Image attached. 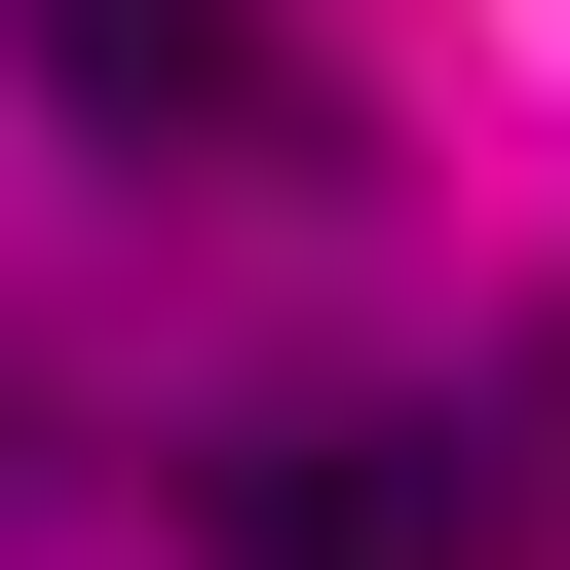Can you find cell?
<instances>
[{
    "mask_svg": "<svg viewBox=\"0 0 570 570\" xmlns=\"http://www.w3.org/2000/svg\"><path fill=\"white\" fill-rule=\"evenodd\" d=\"M39 494H77V419H39V381H0V532H39Z\"/></svg>",
    "mask_w": 570,
    "mask_h": 570,
    "instance_id": "cell-3",
    "label": "cell"
},
{
    "mask_svg": "<svg viewBox=\"0 0 570 570\" xmlns=\"http://www.w3.org/2000/svg\"><path fill=\"white\" fill-rule=\"evenodd\" d=\"M190 570H570V343H494L456 419H228Z\"/></svg>",
    "mask_w": 570,
    "mask_h": 570,
    "instance_id": "cell-1",
    "label": "cell"
},
{
    "mask_svg": "<svg viewBox=\"0 0 570 570\" xmlns=\"http://www.w3.org/2000/svg\"><path fill=\"white\" fill-rule=\"evenodd\" d=\"M0 77L115 115V153H305V39L266 0H0Z\"/></svg>",
    "mask_w": 570,
    "mask_h": 570,
    "instance_id": "cell-2",
    "label": "cell"
}]
</instances>
